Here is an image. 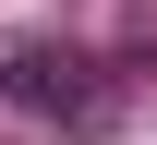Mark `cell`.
I'll return each instance as SVG.
<instances>
[{"label":"cell","mask_w":157,"mask_h":145,"mask_svg":"<svg viewBox=\"0 0 157 145\" xmlns=\"http://www.w3.org/2000/svg\"><path fill=\"white\" fill-rule=\"evenodd\" d=\"M0 97L36 109V121H73V133H97V121H109L97 61H85V48H48V36H0Z\"/></svg>","instance_id":"1"}]
</instances>
